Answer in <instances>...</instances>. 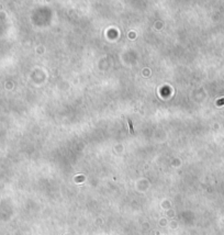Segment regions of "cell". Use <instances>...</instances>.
Wrapping results in <instances>:
<instances>
[{
	"instance_id": "6da1fadb",
	"label": "cell",
	"mask_w": 224,
	"mask_h": 235,
	"mask_svg": "<svg viewBox=\"0 0 224 235\" xmlns=\"http://www.w3.org/2000/svg\"><path fill=\"white\" fill-rule=\"evenodd\" d=\"M129 126H130V132H131V133H133V129H132V122L130 120H129Z\"/></svg>"
}]
</instances>
